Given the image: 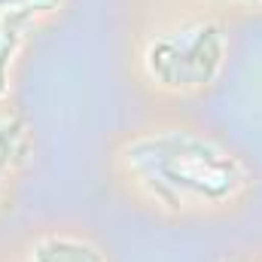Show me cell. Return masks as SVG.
Here are the masks:
<instances>
[{"mask_svg": "<svg viewBox=\"0 0 262 262\" xmlns=\"http://www.w3.org/2000/svg\"><path fill=\"white\" fill-rule=\"evenodd\" d=\"M177 3H192V6H204L213 12H223L229 18H244V15H262V0H177Z\"/></svg>", "mask_w": 262, "mask_h": 262, "instance_id": "6", "label": "cell"}, {"mask_svg": "<svg viewBox=\"0 0 262 262\" xmlns=\"http://www.w3.org/2000/svg\"><path fill=\"white\" fill-rule=\"evenodd\" d=\"M70 0H0V104L15 101L18 76L43 31L58 25Z\"/></svg>", "mask_w": 262, "mask_h": 262, "instance_id": "4", "label": "cell"}, {"mask_svg": "<svg viewBox=\"0 0 262 262\" xmlns=\"http://www.w3.org/2000/svg\"><path fill=\"white\" fill-rule=\"evenodd\" d=\"M0 262H116V253L89 223L52 216L25 229Z\"/></svg>", "mask_w": 262, "mask_h": 262, "instance_id": "3", "label": "cell"}, {"mask_svg": "<svg viewBox=\"0 0 262 262\" xmlns=\"http://www.w3.org/2000/svg\"><path fill=\"white\" fill-rule=\"evenodd\" d=\"M104 171L122 201L168 226L232 220L262 189L259 168L241 146L183 113L122 128L107 146Z\"/></svg>", "mask_w": 262, "mask_h": 262, "instance_id": "1", "label": "cell"}, {"mask_svg": "<svg viewBox=\"0 0 262 262\" xmlns=\"http://www.w3.org/2000/svg\"><path fill=\"white\" fill-rule=\"evenodd\" d=\"M216 262H262V250H253V247H247V250H232V253H223Z\"/></svg>", "mask_w": 262, "mask_h": 262, "instance_id": "7", "label": "cell"}, {"mask_svg": "<svg viewBox=\"0 0 262 262\" xmlns=\"http://www.w3.org/2000/svg\"><path fill=\"white\" fill-rule=\"evenodd\" d=\"M37 165V131L15 101L0 104V220H6Z\"/></svg>", "mask_w": 262, "mask_h": 262, "instance_id": "5", "label": "cell"}, {"mask_svg": "<svg viewBox=\"0 0 262 262\" xmlns=\"http://www.w3.org/2000/svg\"><path fill=\"white\" fill-rule=\"evenodd\" d=\"M235 52V18L177 0H140L122 61L131 85L156 104H195L220 89Z\"/></svg>", "mask_w": 262, "mask_h": 262, "instance_id": "2", "label": "cell"}]
</instances>
